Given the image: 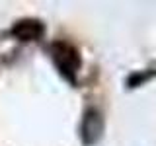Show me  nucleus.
Masks as SVG:
<instances>
[{"label": "nucleus", "mask_w": 156, "mask_h": 146, "mask_svg": "<svg viewBox=\"0 0 156 146\" xmlns=\"http://www.w3.org/2000/svg\"><path fill=\"white\" fill-rule=\"evenodd\" d=\"M101 130H104V121L98 111H88L84 117V123H82V136H84L86 144H94L98 138L101 136Z\"/></svg>", "instance_id": "f03ea898"}, {"label": "nucleus", "mask_w": 156, "mask_h": 146, "mask_svg": "<svg viewBox=\"0 0 156 146\" xmlns=\"http://www.w3.org/2000/svg\"><path fill=\"white\" fill-rule=\"evenodd\" d=\"M53 55H55V62L61 68V72L68 80H74V72L80 66V58H78L76 51L70 45H66V43H55Z\"/></svg>", "instance_id": "f257e3e1"}, {"label": "nucleus", "mask_w": 156, "mask_h": 146, "mask_svg": "<svg viewBox=\"0 0 156 146\" xmlns=\"http://www.w3.org/2000/svg\"><path fill=\"white\" fill-rule=\"evenodd\" d=\"M12 33L18 39H22V41H31V39L41 37L43 26L39 22H35V19H23V22H20L18 26H14Z\"/></svg>", "instance_id": "7ed1b4c3"}]
</instances>
